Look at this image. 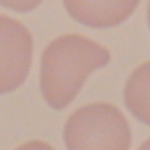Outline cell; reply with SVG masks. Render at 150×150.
Instances as JSON below:
<instances>
[{
    "label": "cell",
    "instance_id": "obj_1",
    "mask_svg": "<svg viewBox=\"0 0 150 150\" xmlns=\"http://www.w3.org/2000/svg\"><path fill=\"white\" fill-rule=\"evenodd\" d=\"M111 61L107 47L81 34L52 40L40 61V91L47 105L61 111L79 95L85 79Z\"/></svg>",
    "mask_w": 150,
    "mask_h": 150
},
{
    "label": "cell",
    "instance_id": "obj_2",
    "mask_svg": "<svg viewBox=\"0 0 150 150\" xmlns=\"http://www.w3.org/2000/svg\"><path fill=\"white\" fill-rule=\"evenodd\" d=\"M63 142L69 150H128L132 134L119 107L91 103L77 109L67 119Z\"/></svg>",
    "mask_w": 150,
    "mask_h": 150
},
{
    "label": "cell",
    "instance_id": "obj_3",
    "mask_svg": "<svg viewBox=\"0 0 150 150\" xmlns=\"http://www.w3.org/2000/svg\"><path fill=\"white\" fill-rule=\"evenodd\" d=\"M34 55L30 30L10 16L0 14V95L12 93L28 79Z\"/></svg>",
    "mask_w": 150,
    "mask_h": 150
},
{
    "label": "cell",
    "instance_id": "obj_4",
    "mask_svg": "<svg viewBox=\"0 0 150 150\" xmlns=\"http://www.w3.org/2000/svg\"><path fill=\"white\" fill-rule=\"evenodd\" d=\"M140 0H63L67 14L87 28H115L132 16Z\"/></svg>",
    "mask_w": 150,
    "mask_h": 150
},
{
    "label": "cell",
    "instance_id": "obj_5",
    "mask_svg": "<svg viewBox=\"0 0 150 150\" xmlns=\"http://www.w3.org/2000/svg\"><path fill=\"white\" fill-rule=\"evenodd\" d=\"M125 105L130 115L150 125V61L138 65L125 85Z\"/></svg>",
    "mask_w": 150,
    "mask_h": 150
},
{
    "label": "cell",
    "instance_id": "obj_6",
    "mask_svg": "<svg viewBox=\"0 0 150 150\" xmlns=\"http://www.w3.org/2000/svg\"><path fill=\"white\" fill-rule=\"evenodd\" d=\"M44 0H0V6L10 8L14 12H32L36 10Z\"/></svg>",
    "mask_w": 150,
    "mask_h": 150
},
{
    "label": "cell",
    "instance_id": "obj_7",
    "mask_svg": "<svg viewBox=\"0 0 150 150\" xmlns=\"http://www.w3.org/2000/svg\"><path fill=\"white\" fill-rule=\"evenodd\" d=\"M146 20H148V28H150V2H148V10H146Z\"/></svg>",
    "mask_w": 150,
    "mask_h": 150
},
{
    "label": "cell",
    "instance_id": "obj_8",
    "mask_svg": "<svg viewBox=\"0 0 150 150\" xmlns=\"http://www.w3.org/2000/svg\"><path fill=\"white\" fill-rule=\"evenodd\" d=\"M142 148H150V138L146 140V142H142Z\"/></svg>",
    "mask_w": 150,
    "mask_h": 150
}]
</instances>
